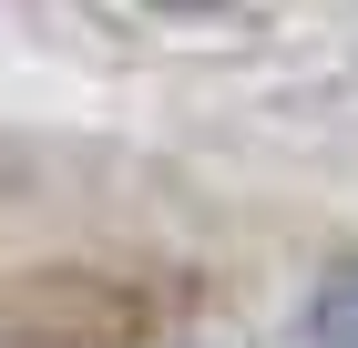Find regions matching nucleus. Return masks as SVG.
<instances>
[{
	"instance_id": "nucleus-1",
	"label": "nucleus",
	"mask_w": 358,
	"mask_h": 348,
	"mask_svg": "<svg viewBox=\"0 0 358 348\" xmlns=\"http://www.w3.org/2000/svg\"><path fill=\"white\" fill-rule=\"evenodd\" d=\"M164 297L92 256H31L0 277V348H154Z\"/></svg>"
},
{
	"instance_id": "nucleus-2",
	"label": "nucleus",
	"mask_w": 358,
	"mask_h": 348,
	"mask_svg": "<svg viewBox=\"0 0 358 348\" xmlns=\"http://www.w3.org/2000/svg\"><path fill=\"white\" fill-rule=\"evenodd\" d=\"M307 348H358V256L307 287Z\"/></svg>"
},
{
	"instance_id": "nucleus-3",
	"label": "nucleus",
	"mask_w": 358,
	"mask_h": 348,
	"mask_svg": "<svg viewBox=\"0 0 358 348\" xmlns=\"http://www.w3.org/2000/svg\"><path fill=\"white\" fill-rule=\"evenodd\" d=\"M143 11H164V21H205V11H225V0H143Z\"/></svg>"
}]
</instances>
